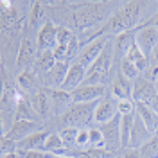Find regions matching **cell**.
Returning <instances> with one entry per match:
<instances>
[{
	"label": "cell",
	"mask_w": 158,
	"mask_h": 158,
	"mask_svg": "<svg viewBox=\"0 0 158 158\" xmlns=\"http://www.w3.org/2000/svg\"><path fill=\"white\" fill-rule=\"evenodd\" d=\"M140 11H142V2H128L122 9H118L110 22L106 23L110 32H126V31H133L137 27L138 18H140Z\"/></svg>",
	"instance_id": "cell-1"
},
{
	"label": "cell",
	"mask_w": 158,
	"mask_h": 158,
	"mask_svg": "<svg viewBox=\"0 0 158 158\" xmlns=\"http://www.w3.org/2000/svg\"><path fill=\"white\" fill-rule=\"evenodd\" d=\"M97 102H85V104H72L67 113H63L59 117V124H63V128H81L85 124H88L95 115Z\"/></svg>",
	"instance_id": "cell-2"
},
{
	"label": "cell",
	"mask_w": 158,
	"mask_h": 158,
	"mask_svg": "<svg viewBox=\"0 0 158 158\" xmlns=\"http://www.w3.org/2000/svg\"><path fill=\"white\" fill-rule=\"evenodd\" d=\"M156 43H158V29L156 27H153V25H142L137 31V34H135V45L140 49V52L148 59L153 56V50L156 47Z\"/></svg>",
	"instance_id": "cell-3"
},
{
	"label": "cell",
	"mask_w": 158,
	"mask_h": 158,
	"mask_svg": "<svg viewBox=\"0 0 158 158\" xmlns=\"http://www.w3.org/2000/svg\"><path fill=\"white\" fill-rule=\"evenodd\" d=\"M156 88L155 83H151L148 77H138L133 83V92H131V99L135 101V104L142 102V104H151V101L156 97Z\"/></svg>",
	"instance_id": "cell-4"
},
{
	"label": "cell",
	"mask_w": 158,
	"mask_h": 158,
	"mask_svg": "<svg viewBox=\"0 0 158 158\" xmlns=\"http://www.w3.org/2000/svg\"><path fill=\"white\" fill-rule=\"evenodd\" d=\"M104 86H94V85H81L77 90L72 92V101L74 104H85V102H99L101 99H104Z\"/></svg>",
	"instance_id": "cell-5"
},
{
	"label": "cell",
	"mask_w": 158,
	"mask_h": 158,
	"mask_svg": "<svg viewBox=\"0 0 158 158\" xmlns=\"http://www.w3.org/2000/svg\"><path fill=\"white\" fill-rule=\"evenodd\" d=\"M106 45H108V38L106 36H102V38L95 40V41H92L88 43L85 49L81 50V54H79L77 58V63H81L85 69L88 70L94 63H95V59L102 54V50L106 49Z\"/></svg>",
	"instance_id": "cell-6"
},
{
	"label": "cell",
	"mask_w": 158,
	"mask_h": 158,
	"mask_svg": "<svg viewBox=\"0 0 158 158\" xmlns=\"http://www.w3.org/2000/svg\"><path fill=\"white\" fill-rule=\"evenodd\" d=\"M69 61H58L52 70H49L45 76H43V81H45V86L49 90H59L63 86V83H65V77H67V74H69Z\"/></svg>",
	"instance_id": "cell-7"
},
{
	"label": "cell",
	"mask_w": 158,
	"mask_h": 158,
	"mask_svg": "<svg viewBox=\"0 0 158 158\" xmlns=\"http://www.w3.org/2000/svg\"><path fill=\"white\" fill-rule=\"evenodd\" d=\"M153 137V133L148 129V126L142 122V118L135 115L133 118V128H131V135H129V149H140L149 138Z\"/></svg>",
	"instance_id": "cell-8"
},
{
	"label": "cell",
	"mask_w": 158,
	"mask_h": 158,
	"mask_svg": "<svg viewBox=\"0 0 158 158\" xmlns=\"http://www.w3.org/2000/svg\"><path fill=\"white\" fill-rule=\"evenodd\" d=\"M36 49L38 45L29 38H23L22 43H20V49H18V54H16V67L20 69L27 70V67H31L32 63H36Z\"/></svg>",
	"instance_id": "cell-9"
},
{
	"label": "cell",
	"mask_w": 158,
	"mask_h": 158,
	"mask_svg": "<svg viewBox=\"0 0 158 158\" xmlns=\"http://www.w3.org/2000/svg\"><path fill=\"white\" fill-rule=\"evenodd\" d=\"M36 131H41L36 120H23V122H15L13 128H11L7 133H4V137L11 138V140H15V142L18 144V142L25 140L27 137H31V135L36 133Z\"/></svg>",
	"instance_id": "cell-10"
},
{
	"label": "cell",
	"mask_w": 158,
	"mask_h": 158,
	"mask_svg": "<svg viewBox=\"0 0 158 158\" xmlns=\"http://www.w3.org/2000/svg\"><path fill=\"white\" fill-rule=\"evenodd\" d=\"M85 79H86V69L81 65V63H72L69 69V74H67V77H65V83H63V86L61 90H65V92H74V90H77L83 83H85Z\"/></svg>",
	"instance_id": "cell-11"
},
{
	"label": "cell",
	"mask_w": 158,
	"mask_h": 158,
	"mask_svg": "<svg viewBox=\"0 0 158 158\" xmlns=\"http://www.w3.org/2000/svg\"><path fill=\"white\" fill-rule=\"evenodd\" d=\"M58 27L52 25V23H45L38 32V40H36V45H38L40 52H45V50H54L58 47Z\"/></svg>",
	"instance_id": "cell-12"
},
{
	"label": "cell",
	"mask_w": 158,
	"mask_h": 158,
	"mask_svg": "<svg viewBox=\"0 0 158 158\" xmlns=\"http://www.w3.org/2000/svg\"><path fill=\"white\" fill-rule=\"evenodd\" d=\"M102 137L106 142V149H117L120 146V115L101 126Z\"/></svg>",
	"instance_id": "cell-13"
},
{
	"label": "cell",
	"mask_w": 158,
	"mask_h": 158,
	"mask_svg": "<svg viewBox=\"0 0 158 158\" xmlns=\"http://www.w3.org/2000/svg\"><path fill=\"white\" fill-rule=\"evenodd\" d=\"M118 115L117 104L111 101V99H101L97 102V108H95V115H94V120L99 122V124H106L110 120Z\"/></svg>",
	"instance_id": "cell-14"
},
{
	"label": "cell",
	"mask_w": 158,
	"mask_h": 158,
	"mask_svg": "<svg viewBox=\"0 0 158 158\" xmlns=\"http://www.w3.org/2000/svg\"><path fill=\"white\" fill-rule=\"evenodd\" d=\"M31 106L34 108V111L38 113L40 117H49L50 108H52V99H50V94L47 88L43 90H36L32 94V101H31Z\"/></svg>",
	"instance_id": "cell-15"
},
{
	"label": "cell",
	"mask_w": 158,
	"mask_h": 158,
	"mask_svg": "<svg viewBox=\"0 0 158 158\" xmlns=\"http://www.w3.org/2000/svg\"><path fill=\"white\" fill-rule=\"evenodd\" d=\"M49 94H50V99H52V110L58 113L59 117H61L63 113H67V110L74 104L70 92H65V90L59 88V90H49Z\"/></svg>",
	"instance_id": "cell-16"
},
{
	"label": "cell",
	"mask_w": 158,
	"mask_h": 158,
	"mask_svg": "<svg viewBox=\"0 0 158 158\" xmlns=\"http://www.w3.org/2000/svg\"><path fill=\"white\" fill-rule=\"evenodd\" d=\"M135 34H137V31H126V32L117 34L115 43H113V52H115V56H117L120 61L126 58L128 50L135 45Z\"/></svg>",
	"instance_id": "cell-17"
},
{
	"label": "cell",
	"mask_w": 158,
	"mask_h": 158,
	"mask_svg": "<svg viewBox=\"0 0 158 158\" xmlns=\"http://www.w3.org/2000/svg\"><path fill=\"white\" fill-rule=\"evenodd\" d=\"M38 113L31 106L25 99L16 94V110H15V122H23V120H36Z\"/></svg>",
	"instance_id": "cell-18"
},
{
	"label": "cell",
	"mask_w": 158,
	"mask_h": 158,
	"mask_svg": "<svg viewBox=\"0 0 158 158\" xmlns=\"http://www.w3.org/2000/svg\"><path fill=\"white\" fill-rule=\"evenodd\" d=\"M137 115L140 118H142V122L148 126V129L153 133V135H156L158 131V115L151 110V106L149 104H142V102H138L137 104Z\"/></svg>",
	"instance_id": "cell-19"
},
{
	"label": "cell",
	"mask_w": 158,
	"mask_h": 158,
	"mask_svg": "<svg viewBox=\"0 0 158 158\" xmlns=\"http://www.w3.org/2000/svg\"><path fill=\"white\" fill-rule=\"evenodd\" d=\"M47 137H49V131L41 129V131L32 133V135L27 137L25 140H22L20 146L23 148V151H41V148H43V144H45Z\"/></svg>",
	"instance_id": "cell-20"
},
{
	"label": "cell",
	"mask_w": 158,
	"mask_h": 158,
	"mask_svg": "<svg viewBox=\"0 0 158 158\" xmlns=\"http://www.w3.org/2000/svg\"><path fill=\"white\" fill-rule=\"evenodd\" d=\"M56 63H58V61H56V58H54V52H52V50H45V52H38L34 69L45 76L49 70H52V67H54Z\"/></svg>",
	"instance_id": "cell-21"
},
{
	"label": "cell",
	"mask_w": 158,
	"mask_h": 158,
	"mask_svg": "<svg viewBox=\"0 0 158 158\" xmlns=\"http://www.w3.org/2000/svg\"><path fill=\"white\" fill-rule=\"evenodd\" d=\"M111 92H113L115 97H118V101H122V99H129L131 92H133V86L128 83V79L120 74V76L115 77V81H113V85H111Z\"/></svg>",
	"instance_id": "cell-22"
},
{
	"label": "cell",
	"mask_w": 158,
	"mask_h": 158,
	"mask_svg": "<svg viewBox=\"0 0 158 158\" xmlns=\"http://www.w3.org/2000/svg\"><path fill=\"white\" fill-rule=\"evenodd\" d=\"M124 59H128L131 65H135V67L138 69V72H144V70L148 69V65H149V59L140 52V49H138L137 45H133V47L128 50V54H126Z\"/></svg>",
	"instance_id": "cell-23"
},
{
	"label": "cell",
	"mask_w": 158,
	"mask_h": 158,
	"mask_svg": "<svg viewBox=\"0 0 158 158\" xmlns=\"http://www.w3.org/2000/svg\"><path fill=\"white\" fill-rule=\"evenodd\" d=\"M133 118H135V115H120V148H128L129 146Z\"/></svg>",
	"instance_id": "cell-24"
},
{
	"label": "cell",
	"mask_w": 158,
	"mask_h": 158,
	"mask_svg": "<svg viewBox=\"0 0 158 158\" xmlns=\"http://www.w3.org/2000/svg\"><path fill=\"white\" fill-rule=\"evenodd\" d=\"M65 148V142L61 140L59 133H49V137L45 140L41 151H47V153H52V155H58L61 149Z\"/></svg>",
	"instance_id": "cell-25"
},
{
	"label": "cell",
	"mask_w": 158,
	"mask_h": 158,
	"mask_svg": "<svg viewBox=\"0 0 158 158\" xmlns=\"http://www.w3.org/2000/svg\"><path fill=\"white\" fill-rule=\"evenodd\" d=\"M140 156L142 158H158V137L156 135H153L140 148Z\"/></svg>",
	"instance_id": "cell-26"
},
{
	"label": "cell",
	"mask_w": 158,
	"mask_h": 158,
	"mask_svg": "<svg viewBox=\"0 0 158 158\" xmlns=\"http://www.w3.org/2000/svg\"><path fill=\"white\" fill-rule=\"evenodd\" d=\"M16 83H18L20 88H23V90H34L36 88V76L31 70H23L16 77Z\"/></svg>",
	"instance_id": "cell-27"
},
{
	"label": "cell",
	"mask_w": 158,
	"mask_h": 158,
	"mask_svg": "<svg viewBox=\"0 0 158 158\" xmlns=\"http://www.w3.org/2000/svg\"><path fill=\"white\" fill-rule=\"evenodd\" d=\"M120 74L124 76L126 79H129V81H137L138 79V69L135 67V65H131L128 59H122L120 61Z\"/></svg>",
	"instance_id": "cell-28"
},
{
	"label": "cell",
	"mask_w": 158,
	"mask_h": 158,
	"mask_svg": "<svg viewBox=\"0 0 158 158\" xmlns=\"http://www.w3.org/2000/svg\"><path fill=\"white\" fill-rule=\"evenodd\" d=\"M88 135H90V144H92L94 148H97V149L106 148V142H104V137H102V131H101V128L88 129Z\"/></svg>",
	"instance_id": "cell-29"
},
{
	"label": "cell",
	"mask_w": 158,
	"mask_h": 158,
	"mask_svg": "<svg viewBox=\"0 0 158 158\" xmlns=\"http://www.w3.org/2000/svg\"><path fill=\"white\" fill-rule=\"evenodd\" d=\"M117 110H118V115H133L135 110H137V104L133 99H122L117 102Z\"/></svg>",
	"instance_id": "cell-30"
},
{
	"label": "cell",
	"mask_w": 158,
	"mask_h": 158,
	"mask_svg": "<svg viewBox=\"0 0 158 158\" xmlns=\"http://www.w3.org/2000/svg\"><path fill=\"white\" fill-rule=\"evenodd\" d=\"M79 47H81V41H79L77 36H74L72 41L67 45V61H70V59H74V58H79V54H81Z\"/></svg>",
	"instance_id": "cell-31"
},
{
	"label": "cell",
	"mask_w": 158,
	"mask_h": 158,
	"mask_svg": "<svg viewBox=\"0 0 158 158\" xmlns=\"http://www.w3.org/2000/svg\"><path fill=\"white\" fill-rule=\"evenodd\" d=\"M79 135V129L77 128H63L59 131V137L65 144H70V142H76V138Z\"/></svg>",
	"instance_id": "cell-32"
},
{
	"label": "cell",
	"mask_w": 158,
	"mask_h": 158,
	"mask_svg": "<svg viewBox=\"0 0 158 158\" xmlns=\"http://www.w3.org/2000/svg\"><path fill=\"white\" fill-rule=\"evenodd\" d=\"M72 38H74V34H72L70 29H67V27H58V36H56L58 45H69L70 41H72Z\"/></svg>",
	"instance_id": "cell-33"
},
{
	"label": "cell",
	"mask_w": 158,
	"mask_h": 158,
	"mask_svg": "<svg viewBox=\"0 0 158 158\" xmlns=\"http://www.w3.org/2000/svg\"><path fill=\"white\" fill-rule=\"evenodd\" d=\"M43 15V6L40 2H34L32 4V9H31V16H29V25H34Z\"/></svg>",
	"instance_id": "cell-34"
},
{
	"label": "cell",
	"mask_w": 158,
	"mask_h": 158,
	"mask_svg": "<svg viewBox=\"0 0 158 158\" xmlns=\"http://www.w3.org/2000/svg\"><path fill=\"white\" fill-rule=\"evenodd\" d=\"M81 155L86 158H106L108 156V151L106 149H97V148H92L88 151H81Z\"/></svg>",
	"instance_id": "cell-35"
},
{
	"label": "cell",
	"mask_w": 158,
	"mask_h": 158,
	"mask_svg": "<svg viewBox=\"0 0 158 158\" xmlns=\"http://www.w3.org/2000/svg\"><path fill=\"white\" fill-rule=\"evenodd\" d=\"M2 23H4V27H15V23H16V13L13 9L9 11H4L2 13Z\"/></svg>",
	"instance_id": "cell-36"
},
{
	"label": "cell",
	"mask_w": 158,
	"mask_h": 158,
	"mask_svg": "<svg viewBox=\"0 0 158 158\" xmlns=\"http://www.w3.org/2000/svg\"><path fill=\"white\" fill-rule=\"evenodd\" d=\"M15 148H16V142H15V140H11V138H7V137H2V146H0V149H2L4 155L15 153Z\"/></svg>",
	"instance_id": "cell-37"
},
{
	"label": "cell",
	"mask_w": 158,
	"mask_h": 158,
	"mask_svg": "<svg viewBox=\"0 0 158 158\" xmlns=\"http://www.w3.org/2000/svg\"><path fill=\"white\" fill-rule=\"evenodd\" d=\"M76 144H77V146H86V144H90V135H88V131H85V129H79V135H77V138H76Z\"/></svg>",
	"instance_id": "cell-38"
},
{
	"label": "cell",
	"mask_w": 158,
	"mask_h": 158,
	"mask_svg": "<svg viewBox=\"0 0 158 158\" xmlns=\"http://www.w3.org/2000/svg\"><path fill=\"white\" fill-rule=\"evenodd\" d=\"M23 158H47V153H43V151H25Z\"/></svg>",
	"instance_id": "cell-39"
},
{
	"label": "cell",
	"mask_w": 158,
	"mask_h": 158,
	"mask_svg": "<svg viewBox=\"0 0 158 158\" xmlns=\"http://www.w3.org/2000/svg\"><path fill=\"white\" fill-rule=\"evenodd\" d=\"M149 106H151V110H153V111L158 115V95L153 99V101H151V104H149Z\"/></svg>",
	"instance_id": "cell-40"
},
{
	"label": "cell",
	"mask_w": 158,
	"mask_h": 158,
	"mask_svg": "<svg viewBox=\"0 0 158 158\" xmlns=\"http://www.w3.org/2000/svg\"><path fill=\"white\" fill-rule=\"evenodd\" d=\"M4 158H23L20 155L18 151H15V153H9V155H4Z\"/></svg>",
	"instance_id": "cell-41"
},
{
	"label": "cell",
	"mask_w": 158,
	"mask_h": 158,
	"mask_svg": "<svg viewBox=\"0 0 158 158\" xmlns=\"http://www.w3.org/2000/svg\"><path fill=\"white\" fill-rule=\"evenodd\" d=\"M47 158H74V156H70V155H49L47 153Z\"/></svg>",
	"instance_id": "cell-42"
},
{
	"label": "cell",
	"mask_w": 158,
	"mask_h": 158,
	"mask_svg": "<svg viewBox=\"0 0 158 158\" xmlns=\"http://www.w3.org/2000/svg\"><path fill=\"white\" fill-rule=\"evenodd\" d=\"M155 88H156V94H158V77L155 79Z\"/></svg>",
	"instance_id": "cell-43"
},
{
	"label": "cell",
	"mask_w": 158,
	"mask_h": 158,
	"mask_svg": "<svg viewBox=\"0 0 158 158\" xmlns=\"http://www.w3.org/2000/svg\"><path fill=\"white\" fill-rule=\"evenodd\" d=\"M155 25H156V29H158V15L155 16Z\"/></svg>",
	"instance_id": "cell-44"
},
{
	"label": "cell",
	"mask_w": 158,
	"mask_h": 158,
	"mask_svg": "<svg viewBox=\"0 0 158 158\" xmlns=\"http://www.w3.org/2000/svg\"><path fill=\"white\" fill-rule=\"evenodd\" d=\"M155 58H156V61H158V49H155Z\"/></svg>",
	"instance_id": "cell-45"
},
{
	"label": "cell",
	"mask_w": 158,
	"mask_h": 158,
	"mask_svg": "<svg viewBox=\"0 0 158 158\" xmlns=\"http://www.w3.org/2000/svg\"><path fill=\"white\" fill-rule=\"evenodd\" d=\"M74 158H86V156H83V155H81V153H79L77 156H74Z\"/></svg>",
	"instance_id": "cell-46"
},
{
	"label": "cell",
	"mask_w": 158,
	"mask_h": 158,
	"mask_svg": "<svg viewBox=\"0 0 158 158\" xmlns=\"http://www.w3.org/2000/svg\"><path fill=\"white\" fill-rule=\"evenodd\" d=\"M156 137H158V131H156Z\"/></svg>",
	"instance_id": "cell-47"
}]
</instances>
